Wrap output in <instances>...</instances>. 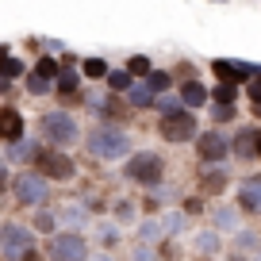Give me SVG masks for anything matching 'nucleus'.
<instances>
[{
  "mask_svg": "<svg viewBox=\"0 0 261 261\" xmlns=\"http://www.w3.org/2000/svg\"><path fill=\"white\" fill-rule=\"evenodd\" d=\"M89 150L96 158H104V162H112V158H123L130 150V142H127V135H123L119 127H96L89 135Z\"/></svg>",
  "mask_w": 261,
  "mask_h": 261,
  "instance_id": "1",
  "label": "nucleus"
},
{
  "mask_svg": "<svg viewBox=\"0 0 261 261\" xmlns=\"http://www.w3.org/2000/svg\"><path fill=\"white\" fill-rule=\"evenodd\" d=\"M35 73H39L42 81H54V77H58V62H54V58H42V62H39V69H35Z\"/></svg>",
  "mask_w": 261,
  "mask_h": 261,
  "instance_id": "16",
  "label": "nucleus"
},
{
  "mask_svg": "<svg viewBox=\"0 0 261 261\" xmlns=\"http://www.w3.org/2000/svg\"><path fill=\"white\" fill-rule=\"evenodd\" d=\"M127 73H150V62H146V58H130Z\"/></svg>",
  "mask_w": 261,
  "mask_h": 261,
  "instance_id": "22",
  "label": "nucleus"
},
{
  "mask_svg": "<svg viewBox=\"0 0 261 261\" xmlns=\"http://www.w3.org/2000/svg\"><path fill=\"white\" fill-rule=\"evenodd\" d=\"M42 192H46V180H42V177H19V180H16L19 204H39Z\"/></svg>",
  "mask_w": 261,
  "mask_h": 261,
  "instance_id": "10",
  "label": "nucleus"
},
{
  "mask_svg": "<svg viewBox=\"0 0 261 261\" xmlns=\"http://www.w3.org/2000/svg\"><path fill=\"white\" fill-rule=\"evenodd\" d=\"M23 73V62L19 58H8V54H0V77L8 81V77H19Z\"/></svg>",
  "mask_w": 261,
  "mask_h": 261,
  "instance_id": "13",
  "label": "nucleus"
},
{
  "mask_svg": "<svg viewBox=\"0 0 261 261\" xmlns=\"http://www.w3.org/2000/svg\"><path fill=\"white\" fill-rule=\"evenodd\" d=\"M158 130H162V139H169V142H188L196 135V119L188 112H165L162 123H158Z\"/></svg>",
  "mask_w": 261,
  "mask_h": 261,
  "instance_id": "2",
  "label": "nucleus"
},
{
  "mask_svg": "<svg viewBox=\"0 0 261 261\" xmlns=\"http://www.w3.org/2000/svg\"><path fill=\"white\" fill-rule=\"evenodd\" d=\"M4 180H8V177H4V173H0V188H4Z\"/></svg>",
  "mask_w": 261,
  "mask_h": 261,
  "instance_id": "29",
  "label": "nucleus"
},
{
  "mask_svg": "<svg viewBox=\"0 0 261 261\" xmlns=\"http://www.w3.org/2000/svg\"><path fill=\"white\" fill-rule=\"evenodd\" d=\"M169 81H173V77H169V73H150V81H146V89H150V92H162V89H169Z\"/></svg>",
  "mask_w": 261,
  "mask_h": 261,
  "instance_id": "17",
  "label": "nucleus"
},
{
  "mask_svg": "<svg viewBox=\"0 0 261 261\" xmlns=\"http://www.w3.org/2000/svg\"><path fill=\"white\" fill-rule=\"evenodd\" d=\"M23 261H39V253H35V250H27V253H23Z\"/></svg>",
  "mask_w": 261,
  "mask_h": 261,
  "instance_id": "27",
  "label": "nucleus"
},
{
  "mask_svg": "<svg viewBox=\"0 0 261 261\" xmlns=\"http://www.w3.org/2000/svg\"><path fill=\"white\" fill-rule=\"evenodd\" d=\"M180 100L185 104H204V85H196V81H188V85H180Z\"/></svg>",
  "mask_w": 261,
  "mask_h": 261,
  "instance_id": "12",
  "label": "nucleus"
},
{
  "mask_svg": "<svg viewBox=\"0 0 261 261\" xmlns=\"http://www.w3.org/2000/svg\"><path fill=\"white\" fill-rule=\"evenodd\" d=\"M215 100L230 104V100H234V85H219V89H215Z\"/></svg>",
  "mask_w": 261,
  "mask_h": 261,
  "instance_id": "23",
  "label": "nucleus"
},
{
  "mask_svg": "<svg viewBox=\"0 0 261 261\" xmlns=\"http://www.w3.org/2000/svg\"><path fill=\"white\" fill-rule=\"evenodd\" d=\"M23 135V115L16 108H0V139L4 142H16Z\"/></svg>",
  "mask_w": 261,
  "mask_h": 261,
  "instance_id": "9",
  "label": "nucleus"
},
{
  "mask_svg": "<svg viewBox=\"0 0 261 261\" xmlns=\"http://www.w3.org/2000/svg\"><path fill=\"white\" fill-rule=\"evenodd\" d=\"M27 89H31L35 96H42V92H50V81H42L39 73H31V77H27Z\"/></svg>",
  "mask_w": 261,
  "mask_h": 261,
  "instance_id": "19",
  "label": "nucleus"
},
{
  "mask_svg": "<svg viewBox=\"0 0 261 261\" xmlns=\"http://www.w3.org/2000/svg\"><path fill=\"white\" fill-rule=\"evenodd\" d=\"M250 96H253V100H257V104H261V77H257V81L250 85Z\"/></svg>",
  "mask_w": 261,
  "mask_h": 261,
  "instance_id": "26",
  "label": "nucleus"
},
{
  "mask_svg": "<svg viewBox=\"0 0 261 261\" xmlns=\"http://www.w3.org/2000/svg\"><path fill=\"white\" fill-rule=\"evenodd\" d=\"M238 154H253V146H257V135H250V130H246V135H238Z\"/></svg>",
  "mask_w": 261,
  "mask_h": 261,
  "instance_id": "18",
  "label": "nucleus"
},
{
  "mask_svg": "<svg viewBox=\"0 0 261 261\" xmlns=\"http://www.w3.org/2000/svg\"><path fill=\"white\" fill-rule=\"evenodd\" d=\"M0 250L8 253V257H23L31 250V230L19 227V223H4L0 227Z\"/></svg>",
  "mask_w": 261,
  "mask_h": 261,
  "instance_id": "5",
  "label": "nucleus"
},
{
  "mask_svg": "<svg viewBox=\"0 0 261 261\" xmlns=\"http://www.w3.org/2000/svg\"><path fill=\"white\" fill-rule=\"evenodd\" d=\"M130 100H135V104H150L154 92H150V89H135V92H130Z\"/></svg>",
  "mask_w": 261,
  "mask_h": 261,
  "instance_id": "25",
  "label": "nucleus"
},
{
  "mask_svg": "<svg viewBox=\"0 0 261 261\" xmlns=\"http://www.w3.org/2000/svg\"><path fill=\"white\" fill-rule=\"evenodd\" d=\"M104 73H108L104 62H96V58H92V62H85V77H104Z\"/></svg>",
  "mask_w": 261,
  "mask_h": 261,
  "instance_id": "21",
  "label": "nucleus"
},
{
  "mask_svg": "<svg viewBox=\"0 0 261 261\" xmlns=\"http://www.w3.org/2000/svg\"><path fill=\"white\" fill-rule=\"evenodd\" d=\"M215 73L223 81H238V77H250V69L246 65H230V62H215Z\"/></svg>",
  "mask_w": 261,
  "mask_h": 261,
  "instance_id": "11",
  "label": "nucleus"
},
{
  "mask_svg": "<svg viewBox=\"0 0 261 261\" xmlns=\"http://www.w3.org/2000/svg\"><path fill=\"white\" fill-rule=\"evenodd\" d=\"M162 158H154V154H139V158H130L127 162V177L130 180H139V185H158L162 180Z\"/></svg>",
  "mask_w": 261,
  "mask_h": 261,
  "instance_id": "4",
  "label": "nucleus"
},
{
  "mask_svg": "<svg viewBox=\"0 0 261 261\" xmlns=\"http://www.w3.org/2000/svg\"><path fill=\"white\" fill-rule=\"evenodd\" d=\"M0 92H8V81H4V77H0Z\"/></svg>",
  "mask_w": 261,
  "mask_h": 261,
  "instance_id": "28",
  "label": "nucleus"
},
{
  "mask_svg": "<svg viewBox=\"0 0 261 261\" xmlns=\"http://www.w3.org/2000/svg\"><path fill=\"white\" fill-rule=\"evenodd\" d=\"M253 154H261V139H257V150H253Z\"/></svg>",
  "mask_w": 261,
  "mask_h": 261,
  "instance_id": "30",
  "label": "nucleus"
},
{
  "mask_svg": "<svg viewBox=\"0 0 261 261\" xmlns=\"http://www.w3.org/2000/svg\"><path fill=\"white\" fill-rule=\"evenodd\" d=\"M42 135H46L50 142H58V146H65V142L77 139V123L65 112H46L42 115Z\"/></svg>",
  "mask_w": 261,
  "mask_h": 261,
  "instance_id": "3",
  "label": "nucleus"
},
{
  "mask_svg": "<svg viewBox=\"0 0 261 261\" xmlns=\"http://www.w3.org/2000/svg\"><path fill=\"white\" fill-rule=\"evenodd\" d=\"M39 169L46 173L50 180H69L73 177V162L65 154H58V150H42L39 154Z\"/></svg>",
  "mask_w": 261,
  "mask_h": 261,
  "instance_id": "7",
  "label": "nucleus"
},
{
  "mask_svg": "<svg viewBox=\"0 0 261 261\" xmlns=\"http://www.w3.org/2000/svg\"><path fill=\"white\" fill-rule=\"evenodd\" d=\"M200 158L204 162H219V158H227V139L223 135H215V130H207V135H200Z\"/></svg>",
  "mask_w": 261,
  "mask_h": 261,
  "instance_id": "8",
  "label": "nucleus"
},
{
  "mask_svg": "<svg viewBox=\"0 0 261 261\" xmlns=\"http://www.w3.org/2000/svg\"><path fill=\"white\" fill-rule=\"evenodd\" d=\"M85 242L77 234H58V238H50V257L54 261H85Z\"/></svg>",
  "mask_w": 261,
  "mask_h": 261,
  "instance_id": "6",
  "label": "nucleus"
},
{
  "mask_svg": "<svg viewBox=\"0 0 261 261\" xmlns=\"http://www.w3.org/2000/svg\"><path fill=\"white\" fill-rule=\"evenodd\" d=\"M112 89H130V73H112Z\"/></svg>",
  "mask_w": 261,
  "mask_h": 261,
  "instance_id": "24",
  "label": "nucleus"
},
{
  "mask_svg": "<svg viewBox=\"0 0 261 261\" xmlns=\"http://www.w3.org/2000/svg\"><path fill=\"white\" fill-rule=\"evenodd\" d=\"M73 85H77V73L69 69V65H65V73L58 77V89H62V92H73Z\"/></svg>",
  "mask_w": 261,
  "mask_h": 261,
  "instance_id": "20",
  "label": "nucleus"
},
{
  "mask_svg": "<svg viewBox=\"0 0 261 261\" xmlns=\"http://www.w3.org/2000/svg\"><path fill=\"white\" fill-rule=\"evenodd\" d=\"M242 204H246V207H257V204H261V180H253V185L242 188Z\"/></svg>",
  "mask_w": 261,
  "mask_h": 261,
  "instance_id": "15",
  "label": "nucleus"
},
{
  "mask_svg": "<svg viewBox=\"0 0 261 261\" xmlns=\"http://www.w3.org/2000/svg\"><path fill=\"white\" fill-rule=\"evenodd\" d=\"M0 173H4V169H0Z\"/></svg>",
  "mask_w": 261,
  "mask_h": 261,
  "instance_id": "31",
  "label": "nucleus"
},
{
  "mask_svg": "<svg viewBox=\"0 0 261 261\" xmlns=\"http://www.w3.org/2000/svg\"><path fill=\"white\" fill-rule=\"evenodd\" d=\"M200 188H204V192H223V188H227V173H204Z\"/></svg>",
  "mask_w": 261,
  "mask_h": 261,
  "instance_id": "14",
  "label": "nucleus"
}]
</instances>
